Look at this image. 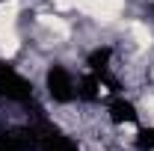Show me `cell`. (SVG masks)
<instances>
[{
    "label": "cell",
    "instance_id": "obj_6",
    "mask_svg": "<svg viewBox=\"0 0 154 151\" xmlns=\"http://www.w3.org/2000/svg\"><path fill=\"white\" fill-rule=\"evenodd\" d=\"M134 142H136L139 151H154V128H139Z\"/></svg>",
    "mask_w": 154,
    "mask_h": 151
},
{
    "label": "cell",
    "instance_id": "obj_1",
    "mask_svg": "<svg viewBox=\"0 0 154 151\" xmlns=\"http://www.w3.org/2000/svg\"><path fill=\"white\" fill-rule=\"evenodd\" d=\"M33 83L21 74L15 65L0 62V98L12 101V104H33Z\"/></svg>",
    "mask_w": 154,
    "mask_h": 151
},
{
    "label": "cell",
    "instance_id": "obj_5",
    "mask_svg": "<svg viewBox=\"0 0 154 151\" xmlns=\"http://www.w3.org/2000/svg\"><path fill=\"white\" fill-rule=\"evenodd\" d=\"M107 116H110L113 125H136V122H139V113H136L134 101H128L125 95H113V98H110Z\"/></svg>",
    "mask_w": 154,
    "mask_h": 151
},
{
    "label": "cell",
    "instance_id": "obj_4",
    "mask_svg": "<svg viewBox=\"0 0 154 151\" xmlns=\"http://www.w3.org/2000/svg\"><path fill=\"white\" fill-rule=\"evenodd\" d=\"M0 151H36V133L30 128H15V131L0 133Z\"/></svg>",
    "mask_w": 154,
    "mask_h": 151
},
{
    "label": "cell",
    "instance_id": "obj_2",
    "mask_svg": "<svg viewBox=\"0 0 154 151\" xmlns=\"http://www.w3.org/2000/svg\"><path fill=\"white\" fill-rule=\"evenodd\" d=\"M45 86H48V98L54 104H74L77 101V77L65 65H51L45 74Z\"/></svg>",
    "mask_w": 154,
    "mask_h": 151
},
{
    "label": "cell",
    "instance_id": "obj_3",
    "mask_svg": "<svg viewBox=\"0 0 154 151\" xmlns=\"http://www.w3.org/2000/svg\"><path fill=\"white\" fill-rule=\"evenodd\" d=\"M33 133H36V151H77V142L51 122H36Z\"/></svg>",
    "mask_w": 154,
    "mask_h": 151
}]
</instances>
